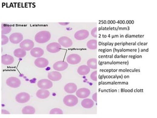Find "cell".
<instances>
[{"instance_id": "6da1fadb", "label": "cell", "mask_w": 157, "mask_h": 118, "mask_svg": "<svg viewBox=\"0 0 157 118\" xmlns=\"http://www.w3.org/2000/svg\"><path fill=\"white\" fill-rule=\"evenodd\" d=\"M51 34L48 31H42L36 33L35 40L36 43L43 44L47 43L50 40Z\"/></svg>"}, {"instance_id": "7a4b0ae2", "label": "cell", "mask_w": 157, "mask_h": 118, "mask_svg": "<svg viewBox=\"0 0 157 118\" xmlns=\"http://www.w3.org/2000/svg\"><path fill=\"white\" fill-rule=\"evenodd\" d=\"M64 104L68 107L75 106L78 103V97L72 95H66L63 99Z\"/></svg>"}, {"instance_id": "3957f363", "label": "cell", "mask_w": 157, "mask_h": 118, "mask_svg": "<svg viewBox=\"0 0 157 118\" xmlns=\"http://www.w3.org/2000/svg\"><path fill=\"white\" fill-rule=\"evenodd\" d=\"M6 84L9 87L17 88L19 87L21 84L20 80L16 77H10L7 79Z\"/></svg>"}, {"instance_id": "277c9868", "label": "cell", "mask_w": 157, "mask_h": 118, "mask_svg": "<svg viewBox=\"0 0 157 118\" xmlns=\"http://www.w3.org/2000/svg\"><path fill=\"white\" fill-rule=\"evenodd\" d=\"M30 95L26 92H20L15 96V100L19 103H25L30 100Z\"/></svg>"}, {"instance_id": "5b68a950", "label": "cell", "mask_w": 157, "mask_h": 118, "mask_svg": "<svg viewBox=\"0 0 157 118\" xmlns=\"http://www.w3.org/2000/svg\"><path fill=\"white\" fill-rule=\"evenodd\" d=\"M38 86L41 89L48 90L53 87V83L50 80L43 79L38 81Z\"/></svg>"}, {"instance_id": "8992f818", "label": "cell", "mask_w": 157, "mask_h": 118, "mask_svg": "<svg viewBox=\"0 0 157 118\" xmlns=\"http://www.w3.org/2000/svg\"><path fill=\"white\" fill-rule=\"evenodd\" d=\"M35 46V43L34 41L31 40H23L21 43H20V47L22 49H24L25 50L27 51H30L32 49H33Z\"/></svg>"}, {"instance_id": "52a82bcc", "label": "cell", "mask_w": 157, "mask_h": 118, "mask_svg": "<svg viewBox=\"0 0 157 118\" xmlns=\"http://www.w3.org/2000/svg\"><path fill=\"white\" fill-rule=\"evenodd\" d=\"M9 39L12 43H20L23 40V36L20 33H14L10 35Z\"/></svg>"}, {"instance_id": "ba28073f", "label": "cell", "mask_w": 157, "mask_h": 118, "mask_svg": "<svg viewBox=\"0 0 157 118\" xmlns=\"http://www.w3.org/2000/svg\"><path fill=\"white\" fill-rule=\"evenodd\" d=\"M68 67V63L64 61H59L53 64V68L55 71H62L67 69Z\"/></svg>"}, {"instance_id": "9c48e42d", "label": "cell", "mask_w": 157, "mask_h": 118, "mask_svg": "<svg viewBox=\"0 0 157 118\" xmlns=\"http://www.w3.org/2000/svg\"><path fill=\"white\" fill-rule=\"evenodd\" d=\"M89 35V33L86 29H81L75 33L74 37L78 40H82L87 39Z\"/></svg>"}, {"instance_id": "30bf717a", "label": "cell", "mask_w": 157, "mask_h": 118, "mask_svg": "<svg viewBox=\"0 0 157 118\" xmlns=\"http://www.w3.org/2000/svg\"><path fill=\"white\" fill-rule=\"evenodd\" d=\"M62 46L59 43H49L46 47L47 51L51 53H56L61 51Z\"/></svg>"}, {"instance_id": "8fae6325", "label": "cell", "mask_w": 157, "mask_h": 118, "mask_svg": "<svg viewBox=\"0 0 157 118\" xmlns=\"http://www.w3.org/2000/svg\"><path fill=\"white\" fill-rule=\"evenodd\" d=\"M76 95L79 99H86L90 95V91L86 88H82L77 90Z\"/></svg>"}, {"instance_id": "7c38bea8", "label": "cell", "mask_w": 157, "mask_h": 118, "mask_svg": "<svg viewBox=\"0 0 157 118\" xmlns=\"http://www.w3.org/2000/svg\"><path fill=\"white\" fill-rule=\"evenodd\" d=\"M67 63L71 64H77L81 61V57L77 54H70L67 57Z\"/></svg>"}, {"instance_id": "4fadbf2b", "label": "cell", "mask_w": 157, "mask_h": 118, "mask_svg": "<svg viewBox=\"0 0 157 118\" xmlns=\"http://www.w3.org/2000/svg\"><path fill=\"white\" fill-rule=\"evenodd\" d=\"M58 43L64 47H70L73 45V41L67 36H62L58 40Z\"/></svg>"}, {"instance_id": "5bb4252c", "label": "cell", "mask_w": 157, "mask_h": 118, "mask_svg": "<svg viewBox=\"0 0 157 118\" xmlns=\"http://www.w3.org/2000/svg\"><path fill=\"white\" fill-rule=\"evenodd\" d=\"M35 64L39 68H45L48 66L49 61L46 58L40 57L35 61Z\"/></svg>"}, {"instance_id": "9a60e30c", "label": "cell", "mask_w": 157, "mask_h": 118, "mask_svg": "<svg viewBox=\"0 0 157 118\" xmlns=\"http://www.w3.org/2000/svg\"><path fill=\"white\" fill-rule=\"evenodd\" d=\"M48 78L52 81H58L62 78V75L59 71H54L48 73Z\"/></svg>"}, {"instance_id": "2e32d148", "label": "cell", "mask_w": 157, "mask_h": 118, "mask_svg": "<svg viewBox=\"0 0 157 118\" xmlns=\"http://www.w3.org/2000/svg\"><path fill=\"white\" fill-rule=\"evenodd\" d=\"M64 90L68 94H73L77 91V86L74 83H69L66 84L64 88Z\"/></svg>"}, {"instance_id": "e0dca14e", "label": "cell", "mask_w": 157, "mask_h": 118, "mask_svg": "<svg viewBox=\"0 0 157 118\" xmlns=\"http://www.w3.org/2000/svg\"><path fill=\"white\" fill-rule=\"evenodd\" d=\"M14 61V58L12 56L8 54L2 56V63L4 65H10L13 64Z\"/></svg>"}, {"instance_id": "ac0fdd59", "label": "cell", "mask_w": 157, "mask_h": 118, "mask_svg": "<svg viewBox=\"0 0 157 118\" xmlns=\"http://www.w3.org/2000/svg\"><path fill=\"white\" fill-rule=\"evenodd\" d=\"M44 51L42 48L39 47H35L32 49L30 51L32 56L35 58H40L43 55Z\"/></svg>"}, {"instance_id": "d6986e66", "label": "cell", "mask_w": 157, "mask_h": 118, "mask_svg": "<svg viewBox=\"0 0 157 118\" xmlns=\"http://www.w3.org/2000/svg\"><path fill=\"white\" fill-rule=\"evenodd\" d=\"M50 93L49 91L44 89H41L38 90L36 93V95L38 98L42 99H47L50 96Z\"/></svg>"}, {"instance_id": "ffe728a7", "label": "cell", "mask_w": 157, "mask_h": 118, "mask_svg": "<svg viewBox=\"0 0 157 118\" xmlns=\"http://www.w3.org/2000/svg\"><path fill=\"white\" fill-rule=\"evenodd\" d=\"M90 68L87 65H82L78 67L77 72L78 75L82 76L86 75L90 72Z\"/></svg>"}, {"instance_id": "44dd1931", "label": "cell", "mask_w": 157, "mask_h": 118, "mask_svg": "<svg viewBox=\"0 0 157 118\" xmlns=\"http://www.w3.org/2000/svg\"><path fill=\"white\" fill-rule=\"evenodd\" d=\"M81 105L84 108L89 109L94 106V101L91 99H85L82 101Z\"/></svg>"}, {"instance_id": "7402d4cb", "label": "cell", "mask_w": 157, "mask_h": 118, "mask_svg": "<svg viewBox=\"0 0 157 118\" xmlns=\"http://www.w3.org/2000/svg\"><path fill=\"white\" fill-rule=\"evenodd\" d=\"M13 54L16 57L18 58H22L26 56L27 53H26V50L20 48L14 50Z\"/></svg>"}, {"instance_id": "603a6c76", "label": "cell", "mask_w": 157, "mask_h": 118, "mask_svg": "<svg viewBox=\"0 0 157 118\" xmlns=\"http://www.w3.org/2000/svg\"><path fill=\"white\" fill-rule=\"evenodd\" d=\"M22 114L25 115L34 114L35 113V109L34 107L31 106H27L22 109Z\"/></svg>"}, {"instance_id": "cb8c5ba5", "label": "cell", "mask_w": 157, "mask_h": 118, "mask_svg": "<svg viewBox=\"0 0 157 118\" xmlns=\"http://www.w3.org/2000/svg\"><path fill=\"white\" fill-rule=\"evenodd\" d=\"M12 27L10 25L5 24H2V34L6 35L12 31Z\"/></svg>"}, {"instance_id": "d4e9b609", "label": "cell", "mask_w": 157, "mask_h": 118, "mask_svg": "<svg viewBox=\"0 0 157 118\" xmlns=\"http://www.w3.org/2000/svg\"><path fill=\"white\" fill-rule=\"evenodd\" d=\"M97 40H89L87 43L86 46L88 47V48L90 49V50H95V49H97Z\"/></svg>"}, {"instance_id": "484cf974", "label": "cell", "mask_w": 157, "mask_h": 118, "mask_svg": "<svg viewBox=\"0 0 157 118\" xmlns=\"http://www.w3.org/2000/svg\"><path fill=\"white\" fill-rule=\"evenodd\" d=\"M97 59L95 58L89 59L87 62V66L89 67V68L92 69H96L97 67Z\"/></svg>"}, {"instance_id": "4316f807", "label": "cell", "mask_w": 157, "mask_h": 118, "mask_svg": "<svg viewBox=\"0 0 157 118\" xmlns=\"http://www.w3.org/2000/svg\"><path fill=\"white\" fill-rule=\"evenodd\" d=\"M63 112L62 111V109H59V108H53L50 111V114H63Z\"/></svg>"}, {"instance_id": "83f0119b", "label": "cell", "mask_w": 157, "mask_h": 118, "mask_svg": "<svg viewBox=\"0 0 157 118\" xmlns=\"http://www.w3.org/2000/svg\"><path fill=\"white\" fill-rule=\"evenodd\" d=\"M9 40V39L8 38V36L2 34V45H4L7 44L8 43Z\"/></svg>"}, {"instance_id": "f1b7e54d", "label": "cell", "mask_w": 157, "mask_h": 118, "mask_svg": "<svg viewBox=\"0 0 157 118\" xmlns=\"http://www.w3.org/2000/svg\"><path fill=\"white\" fill-rule=\"evenodd\" d=\"M97 71H94L93 72H92V74L90 75V78L93 81L96 82L97 81Z\"/></svg>"}, {"instance_id": "f546056e", "label": "cell", "mask_w": 157, "mask_h": 118, "mask_svg": "<svg viewBox=\"0 0 157 118\" xmlns=\"http://www.w3.org/2000/svg\"><path fill=\"white\" fill-rule=\"evenodd\" d=\"M97 28L95 27V28L93 29L91 31V35L93 37H95V38H97Z\"/></svg>"}, {"instance_id": "4dcf8cb0", "label": "cell", "mask_w": 157, "mask_h": 118, "mask_svg": "<svg viewBox=\"0 0 157 118\" xmlns=\"http://www.w3.org/2000/svg\"><path fill=\"white\" fill-rule=\"evenodd\" d=\"M92 99L93 101L95 102H97V92L94 93L92 95Z\"/></svg>"}, {"instance_id": "1f68e13d", "label": "cell", "mask_w": 157, "mask_h": 118, "mask_svg": "<svg viewBox=\"0 0 157 118\" xmlns=\"http://www.w3.org/2000/svg\"><path fill=\"white\" fill-rule=\"evenodd\" d=\"M2 114H10V113H9V112L6 110L2 109Z\"/></svg>"}, {"instance_id": "d6a6232c", "label": "cell", "mask_w": 157, "mask_h": 118, "mask_svg": "<svg viewBox=\"0 0 157 118\" xmlns=\"http://www.w3.org/2000/svg\"><path fill=\"white\" fill-rule=\"evenodd\" d=\"M59 24L61 25H63V26H66V25H68L69 24V22H59L58 23Z\"/></svg>"}]
</instances>
